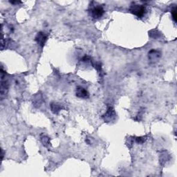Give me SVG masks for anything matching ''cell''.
<instances>
[{
    "label": "cell",
    "mask_w": 177,
    "mask_h": 177,
    "mask_svg": "<svg viewBox=\"0 0 177 177\" xmlns=\"http://www.w3.org/2000/svg\"><path fill=\"white\" fill-rule=\"evenodd\" d=\"M129 10L132 14L135 15L138 17H142L145 13V6L140 4H132Z\"/></svg>",
    "instance_id": "1"
},
{
    "label": "cell",
    "mask_w": 177,
    "mask_h": 177,
    "mask_svg": "<svg viewBox=\"0 0 177 177\" xmlns=\"http://www.w3.org/2000/svg\"><path fill=\"white\" fill-rule=\"evenodd\" d=\"M116 116L115 110H114L113 107H108L107 108V110L106 113L104 116H102L103 118H104V120L107 122H112L113 120H115Z\"/></svg>",
    "instance_id": "2"
},
{
    "label": "cell",
    "mask_w": 177,
    "mask_h": 177,
    "mask_svg": "<svg viewBox=\"0 0 177 177\" xmlns=\"http://www.w3.org/2000/svg\"><path fill=\"white\" fill-rule=\"evenodd\" d=\"M104 13L105 10L101 6H95L91 10V14L93 18L95 19L100 18V17L102 16Z\"/></svg>",
    "instance_id": "3"
},
{
    "label": "cell",
    "mask_w": 177,
    "mask_h": 177,
    "mask_svg": "<svg viewBox=\"0 0 177 177\" xmlns=\"http://www.w3.org/2000/svg\"><path fill=\"white\" fill-rule=\"evenodd\" d=\"M47 36L44 34V33L40 32L38 33L36 36H35V41L37 42V44L41 46L42 47L44 46V44H45L46 40H47Z\"/></svg>",
    "instance_id": "4"
},
{
    "label": "cell",
    "mask_w": 177,
    "mask_h": 177,
    "mask_svg": "<svg viewBox=\"0 0 177 177\" xmlns=\"http://www.w3.org/2000/svg\"><path fill=\"white\" fill-rule=\"evenodd\" d=\"M76 96L79 98L87 99L89 97V93L84 88L80 87L76 89Z\"/></svg>",
    "instance_id": "5"
},
{
    "label": "cell",
    "mask_w": 177,
    "mask_h": 177,
    "mask_svg": "<svg viewBox=\"0 0 177 177\" xmlns=\"http://www.w3.org/2000/svg\"><path fill=\"white\" fill-rule=\"evenodd\" d=\"M161 57L160 51L152 49L149 52V59H150L152 62H155L158 60V58Z\"/></svg>",
    "instance_id": "6"
},
{
    "label": "cell",
    "mask_w": 177,
    "mask_h": 177,
    "mask_svg": "<svg viewBox=\"0 0 177 177\" xmlns=\"http://www.w3.org/2000/svg\"><path fill=\"white\" fill-rule=\"evenodd\" d=\"M51 111H52L53 114H58L60 111L61 110V106H60V105L56 102H53L51 105Z\"/></svg>",
    "instance_id": "7"
},
{
    "label": "cell",
    "mask_w": 177,
    "mask_h": 177,
    "mask_svg": "<svg viewBox=\"0 0 177 177\" xmlns=\"http://www.w3.org/2000/svg\"><path fill=\"white\" fill-rule=\"evenodd\" d=\"M41 140H42V143H43V145H44V146L47 147L48 145H50V140H49V138L47 137V136H42Z\"/></svg>",
    "instance_id": "8"
},
{
    "label": "cell",
    "mask_w": 177,
    "mask_h": 177,
    "mask_svg": "<svg viewBox=\"0 0 177 177\" xmlns=\"http://www.w3.org/2000/svg\"><path fill=\"white\" fill-rule=\"evenodd\" d=\"M147 140V136H142V137H138L136 138V143H138V144H143L145 140Z\"/></svg>",
    "instance_id": "9"
},
{
    "label": "cell",
    "mask_w": 177,
    "mask_h": 177,
    "mask_svg": "<svg viewBox=\"0 0 177 177\" xmlns=\"http://www.w3.org/2000/svg\"><path fill=\"white\" fill-rule=\"evenodd\" d=\"M172 17H173V19L174 22H176V8H174L173 10H172Z\"/></svg>",
    "instance_id": "10"
},
{
    "label": "cell",
    "mask_w": 177,
    "mask_h": 177,
    "mask_svg": "<svg viewBox=\"0 0 177 177\" xmlns=\"http://www.w3.org/2000/svg\"><path fill=\"white\" fill-rule=\"evenodd\" d=\"M4 158V151L3 149H1V159H3Z\"/></svg>",
    "instance_id": "11"
}]
</instances>
